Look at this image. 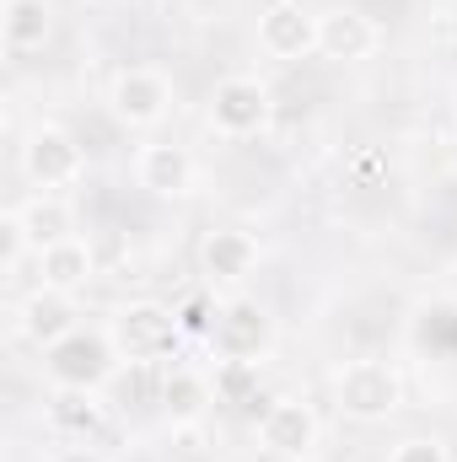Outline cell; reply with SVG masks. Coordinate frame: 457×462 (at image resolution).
Masks as SVG:
<instances>
[{
  "label": "cell",
  "instance_id": "obj_7",
  "mask_svg": "<svg viewBox=\"0 0 457 462\" xmlns=\"http://www.w3.org/2000/svg\"><path fill=\"white\" fill-rule=\"evenodd\" d=\"M210 118L221 134H258L269 124V87L253 76H227L210 97Z\"/></svg>",
  "mask_w": 457,
  "mask_h": 462
},
{
  "label": "cell",
  "instance_id": "obj_9",
  "mask_svg": "<svg viewBox=\"0 0 457 462\" xmlns=\"http://www.w3.org/2000/svg\"><path fill=\"white\" fill-rule=\"evenodd\" d=\"M258 441H264V452H275V457H302V452L318 441V420H312L307 403L280 398V403H269V409L258 414Z\"/></svg>",
  "mask_w": 457,
  "mask_h": 462
},
{
  "label": "cell",
  "instance_id": "obj_21",
  "mask_svg": "<svg viewBox=\"0 0 457 462\" xmlns=\"http://www.w3.org/2000/svg\"><path fill=\"white\" fill-rule=\"evenodd\" d=\"M216 318H221V307H210V296H189V301L178 307V323H183V334H205V339H210Z\"/></svg>",
  "mask_w": 457,
  "mask_h": 462
},
{
  "label": "cell",
  "instance_id": "obj_3",
  "mask_svg": "<svg viewBox=\"0 0 457 462\" xmlns=\"http://www.w3.org/2000/svg\"><path fill=\"white\" fill-rule=\"evenodd\" d=\"M334 398L350 420H387L398 409L404 387H398V371L387 360H350L334 376Z\"/></svg>",
  "mask_w": 457,
  "mask_h": 462
},
{
  "label": "cell",
  "instance_id": "obj_13",
  "mask_svg": "<svg viewBox=\"0 0 457 462\" xmlns=\"http://www.w3.org/2000/svg\"><path fill=\"white\" fill-rule=\"evenodd\" d=\"M76 328V312H70V296L65 291H38V296H27V307H22V334L33 339V345H60L65 334Z\"/></svg>",
  "mask_w": 457,
  "mask_h": 462
},
{
  "label": "cell",
  "instance_id": "obj_1",
  "mask_svg": "<svg viewBox=\"0 0 457 462\" xmlns=\"http://www.w3.org/2000/svg\"><path fill=\"white\" fill-rule=\"evenodd\" d=\"M114 360H118L114 339L98 334V328H70L60 345L43 349V371H49V382H54V387H76V393L103 387V382L114 376Z\"/></svg>",
  "mask_w": 457,
  "mask_h": 462
},
{
  "label": "cell",
  "instance_id": "obj_10",
  "mask_svg": "<svg viewBox=\"0 0 457 462\" xmlns=\"http://www.w3.org/2000/svg\"><path fill=\"white\" fill-rule=\"evenodd\" d=\"M377 49V22L360 5H334L318 16V54L329 60H366Z\"/></svg>",
  "mask_w": 457,
  "mask_h": 462
},
{
  "label": "cell",
  "instance_id": "obj_19",
  "mask_svg": "<svg viewBox=\"0 0 457 462\" xmlns=\"http://www.w3.org/2000/svg\"><path fill=\"white\" fill-rule=\"evenodd\" d=\"M415 339H420L425 349H436V355H457V307H452V301L425 307V312H420Z\"/></svg>",
  "mask_w": 457,
  "mask_h": 462
},
{
  "label": "cell",
  "instance_id": "obj_18",
  "mask_svg": "<svg viewBox=\"0 0 457 462\" xmlns=\"http://www.w3.org/2000/svg\"><path fill=\"white\" fill-rule=\"evenodd\" d=\"M49 420H54L65 436H92V430H98V403H92V393L60 387V398L49 403Z\"/></svg>",
  "mask_w": 457,
  "mask_h": 462
},
{
  "label": "cell",
  "instance_id": "obj_11",
  "mask_svg": "<svg viewBox=\"0 0 457 462\" xmlns=\"http://www.w3.org/2000/svg\"><path fill=\"white\" fill-rule=\"evenodd\" d=\"M200 269H205L210 280H221V285H237V280H247V274L258 269V242L237 226L210 231L205 247H200Z\"/></svg>",
  "mask_w": 457,
  "mask_h": 462
},
{
  "label": "cell",
  "instance_id": "obj_20",
  "mask_svg": "<svg viewBox=\"0 0 457 462\" xmlns=\"http://www.w3.org/2000/svg\"><path fill=\"white\" fill-rule=\"evenodd\" d=\"M253 382H258V365H253V360H221V376H216V398H227V403H247Z\"/></svg>",
  "mask_w": 457,
  "mask_h": 462
},
{
  "label": "cell",
  "instance_id": "obj_4",
  "mask_svg": "<svg viewBox=\"0 0 457 462\" xmlns=\"http://www.w3.org/2000/svg\"><path fill=\"white\" fill-rule=\"evenodd\" d=\"M22 167H27V178L49 194V189H70V183H81V172H87V151H81L76 134H65L60 124H38V129L27 134V145H22Z\"/></svg>",
  "mask_w": 457,
  "mask_h": 462
},
{
  "label": "cell",
  "instance_id": "obj_15",
  "mask_svg": "<svg viewBox=\"0 0 457 462\" xmlns=\"http://www.w3.org/2000/svg\"><path fill=\"white\" fill-rule=\"evenodd\" d=\"M210 403H221V398H216V387H210L205 376H194V371H173V376L162 382V409H167L178 425H194Z\"/></svg>",
  "mask_w": 457,
  "mask_h": 462
},
{
  "label": "cell",
  "instance_id": "obj_12",
  "mask_svg": "<svg viewBox=\"0 0 457 462\" xmlns=\"http://www.w3.org/2000/svg\"><path fill=\"white\" fill-rule=\"evenodd\" d=\"M135 172H140V189H151L162 199H178L194 189V162L183 145H140Z\"/></svg>",
  "mask_w": 457,
  "mask_h": 462
},
{
  "label": "cell",
  "instance_id": "obj_2",
  "mask_svg": "<svg viewBox=\"0 0 457 462\" xmlns=\"http://www.w3.org/2000/svg\"><path fill=\"white\" fill-rule=\"evenodd\" d=\"M114 349L124 360H140V365H151V360H167L173 345L183 339V323H178V312H167V307H156V301H135V307H124L114 318Z\"/></svg>",
  "mask_w": 457,
  "mask_h": 462
},
{
  "label": "cell",
  "instance_id": "obj_22",
  "mask_svg": "<svg viewBox=\"0 0 457 462\" xmlns=\"http://www.w3.org/2000/svg\"><path fill=\"white\" fill-rule=\"evenodd\" d=\"M387 462H447V447L442 441H431V436H409V441H398L393 447V457Z\"/></svg>",
  "mask_w": 457,
  "mask_h": 462
},
{
  "label": "cell",
  "instance_id": "obj_16",
  "mask_svg": "<svg viewBox=\"0 0 457 462\" xmlns=\"http://www.w3.org/2000/svg\"><path fill=\"white\" fill-rule=\"evenodd\" d=\"M0 32H5V49H11V54L43 49V38H49V5H43V0H5Z\"/></svg>",
  "mask_w": 457,
  "mask_h": 462
},
{
  "label": "cell",
  "instance_id": "obj_23",
  "mask_svg": "<svg viewBox=\"0 0 457 462\" xmlns=\"http://www.w3.org/2000/svg\"><path fill=\"white\" fill-rule=\"evenodd\" d=\"M54 462H98L92 452H65V457H54Z\"/></svg>",
  "mask_w": 457,
  "mask_h": 462
},
{
  "label": "cell",
  "instance_id": "obj_14",
  "mask_svg": "<svg viewBox=\"0 0 457 462\" xmlns=\"http://www.w3.org/2000/svg\"><path fill=\"white\" fill-rule=\"evenodd\" d=\"M38 274H43L49 291H65L70 296V291H81L92 280V247L81 236H65V242H54V247L38 253Z\"/></svg>",
  "mask_w": 457,
  "mask_h": 462
},
{
  "label": "cell",
  "instance_id": "obj_17",
  "mask_svg": "<svg viewBox=\"0 0 457 462\" xmlns=\"http://www.w3.org/2000/svg\"><path fill=\"white\" fill-rule=\"evenodd\" d=\"M16 221H22V231H27V242L43 253V247H54V242H65L70 236V210L60 205V199H33L27 210H16Z\"/></svg>",
  "mask_w": 457,
  "mask_h": 462
},
{
  "label": "cell",
  "instance_id": "obj_8",
  "mask_svg": "<svg viewBox=\"0 0 457 462\" xmlns=\"http://www.w3.org/2000/svg\"><path fill=\"white\" fill-rule=\"evenodd\" d=\"M258 43L264 54L275 60H302L318 49V16H307L296 0H275L264 16H258Z\"/></svg>",
  "mask_w": 457,
  "mask_h": 462
},
{
  "label": "cell",
  "instance_id": "obj_6",
  "mask_svg": "<svg viewBox=\"0 0 457 462\" xmlns=\"http://www.w3.org/2000/svg\"><path fill=\"white\" fill-rule=\"evenodd\" d=\"M269 339H275V328H269V312L258 301H231V307H221V318L210 328V345L221 349V360H253L258 365V355L269 349Z\"/></svg>",
  "mask_w": 457,
  "mask_h": 462
},
{
  "label": "cell",
  "instance_id": "obj_5",
  "mask_svg": "<svg viewBox=\"0 0 457 462\" xmlns=\"http://www.w3.org/2000/svg\"><path fill=\"white\" fill-rule=\"evenodd\" d=\"M108 103H114L118 124L151 129V124H162L167 108H173V81H167L162 70H151V65H129L114 81V97H108Z\"/></svg>",
  "mask_w": 457,
  "mask_h": 462
}]
</instances>
